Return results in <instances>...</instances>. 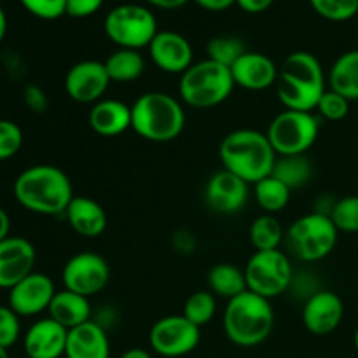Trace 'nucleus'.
Here are the masks:
<instances>
[{
    "instance_id": "14",
    "label": "nucleus",
    "mask_w": 358,
    "mask_h": 358,
    "mask_svg": "<svg viewBox=\"0 0 358 358\" xmlns=\"http://www.w3.org/2000/svg\"><path fill=\"white\" fill-rule=\"evenodd\" d=\"M56 292L55 282L48 275L34 271L9 290L7 306L20 317H35L49 310Z\"/></svg>"
},
{
    "instance_id": "47",
    "label": "nucleus",
    "mask_w": 358,
    "mask_h": 358,
    "mask_svg": "<svg viewBox=\"0 0 358 358\" xmlns=\"http://www.w3.org/2000/svg\"><path fill=\"white\" fill-rule=\"evenodd\" d=\"M0 358H9V352L6 348H0Z\"/></svg>"
},
{
    "instance_id": "21",
    "label": "nucleus",
    "mask_w": 358,
    "mask_h": 358,
    "mask_svg": "<svg viewBox=\"0 0 358 358\" xmlns=\"http://www.w3.org/2000/svg\"><path fill=\"white\" fill-rule=\"evenodd\" d=\"M66 358H108L110 341L98 322L90 320L79 327L69 331L66 339Z\"/></svg>"
},
{
    "instance_id": "30",
    "label": "nucleus",
    "mask_w": 358,
    "mask_h": 358,
    "mask_svg": "<svg viewBox=\"0 0 358 358\" xmlns=\"http://www.w3.org/2000/svg\"><path fill=\"white\" fill-rule=\"evenodd\" d=\"M248 236H250V243L254 245L255 252L278 250L280 245L285 240V233H283L280 220L269 213H262L252 222Z\"/></svg>"
},
{
    "instance_id": "11",
    "label": "nucleus",
    "mask_w": 358,
    "mask_h": 358,
    "mask_svg": "<svg viewBox=\"0 0 358 358\" xmlns=\"http://www.w3.org/2000/svg\"><path fill=\"white\" fill-rule=\"evenodd\" d=\"M201 341V329L189 322L184 315L163 317L152 325L149 332L150 348L161 357H185L198 348Z\"/></svg>"
},
{
    "instance_id": "8",
    "label": "nucleus",
    "mask_w": 358,
    "mask_h": 358,
    "mask_svg": "<svg viewBox=\"0 0 358 358\" xmlns=\"http://www.w3.org/2000/svg\"><path fill=\"white\" fill-rule=\"evenodd\" d=\"M103 31L121 49L140 51L149 48L159 30L152 10L136 3H122L105 16Z\"/></svg>"
},
{
    "instance_id": "18",
    "label": "nucleus",
    "mask_w": 358,
    "mask_h": 358,
    "mask_svg": "<svg viewBox=\"0 0 358 358\" xmlns=\"http://www.w3.org/2000/svg\"><path fill=\"white\" fill-rule=\"evenodd\" d=\"M147 49H149L154 65L161 72L182 76L194 63L191 42L177 31H157V35L152 38Z\"/></svg>"
},
{
    "instance_id": "42",
    "label": "nucleus",
    "mask_w": 358,
    "mask_h": 358,
    "mask_svg": "<svg viewBox=\"0 0 358 358\" xmlns=\"http://www.w3.org/2000/svg\"><path fill=\"white\" fill-rule=\"evenodd\" d=\"M196 6L201 9L210 10V13H220V10H227L236 3V0H192Z\"/></svg>"
},
{
    "instance_id": "46",
    "label": "nucleus",
    "mask_w": 358,
    "mask_h": 358,
    "mask_svg": "<svg viewBox=\"0 0 358 358\" xmlns=\"http://www.w3.org/2000/svg\"><path fill=\"white\" fill-rule=\"evenodd\" d=\"M6 34H7V16L6 13H3L2 7H0V42L3 41Z\"/></svg>"
},
{
    "instance_id": "45",
    "label": "nucleus",
    "mask_w": 358,
    "mask_h": 358,
    "mask_svg": "<svg viewBox=\"0 0 358 358\" xmlns=\"http://www.w3.org/2000/svg\"><path fill=\"white\" fill-rule=\"evenodd\" d=\"M119 358H152V357H150V353L147 352V350L131 348V350H128V352L122 353Z\"/></svg>"
},
{
    "instance_id": "27",
    "label": "nucleus",
    "mask_w": 358,
    "mask_h": 358,
    "mask_svg": "<svg viewBox=\"0 0 358 358\" xmlns=\"http://www.w3.org/2000/svg\"><path fill=\"white\" fill-rule=\"evenodd\" d=\"M103 63L112 83H133L145 72V59L140 55V51H135V49L119 48Z\"/></svg>"
},
{
    "instance_id": "44",
    "label": "nucleus",
    "mask_w": 358,
    "mask_h": 358,
    "mask_svg": "<svg viewBox=\"0 0 358 358\" xmlns=\"http://www.w3.org/2000/svg\"><path fill=\"white\" fill-rule=\"evenodd\" d=\"M10 220L9 215H7L6 210L0 206V241L6 240L7 236H10Z\"/></svg>"
},
{
    "instance_id": "34",
    "label": "nucleus",
    "mask_w": 358,
    "mask_h": 358,
    "mask_svg": "<svg viewBox=\"0 0 358 358\" xmlns=\"http://www.w3.org/2000/svg\"><path fill=\"white\" fill-rule=\"evenodd\" d=\"M339 233H358V196H346L334 203L329 215Z\"/></svg>"
},
{
    "instance_id": "2",
    "label": "nucleus",
    "mask_w": 358,
    "mask_h": 358,
    "mask_svg": "<svg viewBox=\"0 0 358 358\" xmlns=\"http://www.w3.org/2000/svg\"><path fill=\"white\" fill-rule=\"evenodd\" d=\"M327 90L324 66L311 52L296 51L280 65L276 93L287 110L315 112Z\"/></svg>"
},
{
    "instance_id": "20",
    "label": "nucleus",
    "mask_w": 358,
    "mask_h": 358,
    "mask_svg": "<svg viewBox=\"0 0 358 358\" xmlns=\"http://www.w3.org/2000/svg\"><path fill=\"white\" fill-rule=\"evenodd\" d=\"M69 331L52 318L35 322L24 334V353L28 358H62L65 357Z\"/></svg>"
},
{
    "instance_id": "32",
    "label": "nucleus",
    "mask_w": 358,
    "mask_h": 358,
    "mask_svg": "<svg viewBox=\"0 0 358 358\" xmlns=\"http://www.w3.org/2000/svg\"><path fill=\"white\" fill-rule=\"evenodd\" d=\"M217 311V301L215 296L208 290H198V292L191 294L184 304V317L199 329L203 325L210 324L215 317Z\"/></svg>"
},
{
    "instance_id": "29",
    "label": "nucleus",
    "mask_w": 358,
    "mask_h": 358,
    "mask_svg": "<svg viewBox=\"0 0 358 358\" xmlns=\"http://www.w3.org/2000/svg\"><path fill=\"white\" fill-rule=\"evenodd\" d=\"M313 168H311L310 159L304 154L299 156H278L273 166L271 175L282 180L290 191L299 189L310 182Z\"/></svg>"
},
{
    "instance_id": "36",
    "label": "nucleus",
    "mask_w": 358,
    "mask_h": 358,
    "mask_svg": "<svg viewBox=\"0 0 358 358\" xmlns=\"http://www.w3.org/2000/svg\"><path fill=\"white\" fill-rule=\"evenodd\" d=\"M315 112H318V115L327 119V121H343L350 112V101L336 91L327 90L322 100L318 101V107Z\"/></svg>"
},
{
    "instance_id": "10",
    "label": "nucleus",
    "mask_w": 358,
    "mask_h": 358,
    "mask_svg": "<svg viewBox=\"0 0 358 358\" xmlns=\"http://www.w3.org/2000/svg\"><path fill=\"white\" fill-rule=\"evenodd\" d=\"M245 278L250 292L266 297L282 296L292 287L294 269L289 255L285 252L266 250L255 252L245 266Z\"/></svg>"
},
{
    "instance_id": "23",
    "label": "nucleus",
    "mask_w": 358,
    "mask_h": 358,
    "mask_svg": "<svg viewBox=\"0 0 358 358\" xmlns=\"http://www.w3.org/2000/svg\"><path fill=\"white\" fill-rule=\"evenodd\" d=\"M70 227L83 238H98L107 229V212L87 196H73L65 212Z\"/></svg>"
},
{
    "instance_id": "4",
    "label": "nucleus",
    "mask_w": 358,
    "mask_h": 358,
    "mask_svg": "<svg viewBox=\"0 0 358 358\" xmlns=\"http://www.w3.org/2000/svg\"><path fill=\"white\" fill-rule=\"evenodd\" d=\"M184 128L185 110L171 94L150 91L131 105V129L147 142H171L180 136Z\"/></svg>"
},
{
    "instance_id": "6",
    "label": "nucleus",
    "mask_w": 358,
    "mask_h": 358,
    "mask_svg": "<svg viewBox=\"0 0 358 358\" xmlns=\"http://www.w3.org/2000/svg\"><path fill=\"white\" fill-rule=\"evenodd\" d=\"M234 86L236 84L231 69L206 58L203 62L192 63L182 73L178 93L185 105L205 110L224 103L231 96Z\"/></svg>"
},
{
    "instance_id": "39",
    "label": "nucleus",
    "mask_w": 358,
    "mask_h": 358,
    "mask_svg": "<svg viewBox=\"0 0 358 358\" xmlns=\"http://www.w3.org/2000/svg\"><path fill=\"white\" fill-rule=\"evenodd\" d=\"M103 0H66V16L90 17L101 9Z\"/></svg>"
},
{
    "instance_id": "1",
    "label": "nucleus",
    "mask_w": 358,
    "mask_h": 358,
    "mask_svg": "<svg viewBox=\"0 0 358 358\" xmlns=\"http://www.w3.org/2000/svg\"><path fill=\"white\" fill-rule=\"evenodd\" d=\"M14 198L28 212L38 215H65L73 199L72 180L52 164H34L14 180Z\"/></svg>"
},
{
    "instance_id": "48",
    "label": "nucleus",
    "mask_w": 358,
    "mask_h": 358,
    "mask_svg": "<svg viewBox=\"0 0 358 358\" xmlns=\"http://www.w3.org/2000/svg\"><path fill=\"white\" fill-rule=\"evenodd\" d=\"M353 345H355V348H357V352H358V327H357V331H355V336H353Z\"/></svg>"
},
{
    "instance_id": "28",
    "label": "nucleus",
    "mask_w": 358,
    "mask_h": 358,
    "mask_svg": "<svg viewBox=\"0 0 358 358\" xmlns=\"http://www.w3.org/2000/svg\"><path fill=\"white\" fill-rule=\"evenodd\" d=\"M254 196L257 205L264 210V213L275 215V213H280L287 208L292 191L282 180L269 175V177L254 184Z\"/></svg>"
},
{
    "instance_id": "33",
    "label": "nucleus",
    "mask_w": 358,
    "mask_h": 358,
    "mask_svg": "<svg viewBox=\"0 0 358 358\" xmlns=\"http://www.w3.org/2000/svg\"><path fill=\"white\" fill-rule=\"evenodd\" d=\"M311 7L324 20L343 23L358 14V0H310Z\"/></svg>"
},
{
    "instance_id": "12",
    "label": "nucleus",
    "mask_w": 358,
    "mask_h": 358,
    "mask_svg": "<svg viewBox=\"0 0 358 358\" xmlns=\"http://www.w3.org/2000/svg\"><path fill=\"white\" fill-rule=\"evenodd\" d=\"M62 280L66 290L84 297H93L110 282V266L101 255L80 252L65 262Z\"/></svg>"
},
{
    "instance_id": "7",
    "label": "nucleus",
    "mask_w": 358,
    "mask_h": 358,
    "mask_svg": "<svg viewBox=\"0 0 358 358\" xmlns=\"http://www.w3.org/2000/svg\"><path fill=\"white\" fill-rule=\"evenodd\" d=\"M338 238L339 231L331 217L320 212L299 217L285 233L287 247L303 262H317L331 255Z\"/></svg>"
},
{
    "instance_id": "16",
    "label": "nucleus",
    "mask_w": 358,
    "mask_h": 358,
    "mask_svg": "<svg viewBox=\"0 0 358 358\" xmlns=\"http://www.w3.org/2000/svg\"><path fill=\"white\" fill-rule=\"evenodd\" d=\"M37 252L21 236H7L0 241V289L10 290L16 283L34 273Z\"/></svg>"
},
{
    "instance_id": "9",
    "label": "nucleus",
    "mask_w": 358,
    "mask_h": 358,
    "mask_svg": "<svg viewBox=\"0 0 358 358\" xmlns=\"http://www.w3.org/2000/svg\"><path fill=\"white\" fill-rule=\"evenodd\" d=\"M320 133V119L315 112L283 110L268 128V138L276 156L306 154L317 142Z\"/></svg>"
},
{
    "instance_id": "13",
    "label": "nucleus",
    "mask_w": 358,
    "mask_h": 358,
    "mask_svg": "<svg viewBox=\"0 0 358 358\" xmlns=\"http://www.w3.org/2000/svg\"><path fill=\"white\" fill-rule=\"evenodd\" d=\"M110 77L103 62L84 59L66 72L65 91L77 103H96L107 93Z\"/></svg>"
},
{
    "instance_id": "19",
    "label": "nucleus",
    "mask_w": 358,
    "mask_h": 358,
    "mask_svg": "<svg viewBox=\"0 0 358 358\" xmlns=\"http://www.w3.org/2000/svg\"><path fill=\"white\" fill-rule=\"evenodd\" d=\"M278 70L269 56L257 51H247L231 66L234 84L247 91H264L276 86Z\"/></svg>"
},
{
    "instance_id": "38",
    "label": "nucleus",
    "mask_w": 358,
    "mask_h": 358,
    "mask_svg": "<svg viewBox=\"0 0 358 358\" xmlns=\"http://www.w3.org/2000/svg\"><path fill=\"white\" fill-rule=\"evenodd\" d=\"M20 315L9 306H0V348L9 350L20 339Z\"/></svg>"
},
{
    "instance_id": "40",
    "label": "nucleus",
    "mask_w": 358,
    "mask_h": 358,
    "mask_svg": "<svg viewBox=\"0 0 358 358\" xmlns=\"http://www.w3.org/2000/svg\"><path fill=\"white\" fill-rule=\"evenodd\" d=\"M24 103L31 112H37V114H44L49 107L48 96L38 86H28L24 90Z\"/></svg>"
},
{
    "instance_id": "35",
    "label": "nucleus",
    "mask_w": 358,
    "mask_h": 358,
    "mask_svg": "<svg viewBox=\"0 0 358 358\" xmlns=\"http://www.w3.org/2000/svg\"><path fill=\"white\" fill-rule=\"evenodd\" d=\"M23 147V131L9 119H0V161L10 159Z\"/></svg>"
},
{
    "instance_id": "37",
    "label": "nucleus",
    "mask_w": 358,
    "mask_h": 358,
    "mask_svg": "<svg viewBox=\"0 0 358 358\" xmlns=\"http://www.w3.org/2000/svg\"><path fill=\"white\" fill-rule=\"evenodd\" d=\"M21 6L38 20H58L66 14V0H20Z\"/></svg>"
},
{
    "instance_id": "5",
    "label": "nucleus",
    "mask_w": 358,
    "mask_h": 358,
    "mask_svg": "<svg viewBox=\"0 0 358 358\" xmlns=\"http://www.w3.org/2000/svg\"><path fill=\"white\" fill-rule=\"evenodd\" d=\"M275 327V311L266 297L257 294H240L227 301L224 311V332L233 345L254 348L262 345Z\"/></svg>"
},
{
    "instance_id": "41",
    "label": "nucleus",
    "mask_w": 358,
    "mask_h": 358,
    "mask_svg": "<svg viewBox=\"0 0 358 358\" xmlns=\"http://www.w3.org/2000/svg\"><path fill=\"white\" fill-rule=\"evenodd\" d=\"M273 2H275V0H236L238 7L248 14L264 13L266 9H269V7L273 6Z\"/></svg>"
},
{
    "instance_id": "17",
    "label": "nucleus",
    "mask_w": 358,
    "mask_h": 358,
    "mask_svg": "<svg viewBox=\"0 0 358 358\" xmlns=\"http://www.w3.org/2000/svg\"><path fill=\"white\" fill-rule=\"evenodd\" d=\"M343 317V299L331 290H317L304 303L303 324L315 336L332 334L341 325Z\"/></svg>"
},
{
    "instance_id": "22",
    "label": "nucleus",
    "mask_w": 358,
    "mask_h": 358,
    "mask_svg": "<svg viewBox=\"0 0 358 358\" xmlns=\"http://www.w3.org/2000/svg\"><path fill=\"white\" fill-rule=\"evenodd\" d=\"M90 128L96 135L119 136L131 129V107L121 100H100L91 107L87 115Z\"/></svg>"
},
{
    "instance_id": "3",
    "label": "nucleus",
    "mask_w": 358,
    "mask_h": 358,
    "mask_svg": "<svg viewBox=\"0 0 358 358\" xmlns=\"http://www.w3.org/2000/svg\"><path fill=\"white\" fill-rule=\"evenodd\" d=\"M219 157L224 170L254 185L271 175L278 156L266 133L243 128L224 136L219 147Z\"/></svg>"
},
{
    "instance_id": "15",
    "label": "nucleus",
    "mask_w": 358,
    "mask_h": 358,
    "mask_svg": "<svg viewBox=\"0 0 358 358\" xmlns=\"http://www.w3.org/2000/svg\"><path fill=\"white\" fill-rule=\"evenodd\" d=\"M248 194H250V184L224 168L208 178L205 187L206 205L220 215H233L241 212L247 205Z\"/></svg>"
},
{
    "instance_id": "25",
    "label": "nucleus",
    "mask_w": 358,
    "mask_h": 358,
    "mask_svg": "<svg viewBox=\"0 0 358 358\" xmlns=\"http://www.w3.org/2000/svg\"><path fill=\"white\" fill-rule=\"evenodd\" d=\"M329 90L348 101H358V49L346 51L332 63L327 76Z\"/></svg>"
},
{
    "instance_id": "26",
    "label": "nucleus",
    "mask_w": 358,
    "mask_h": 358,
    "mask_svg": "<svg viewBox=\"0 0 358 358\" xmlns=\"http://www.w3.org/2000/svg\"><path fill=\"white\" fill-rule=\"evenodd\" d=\"M208 287L210 292L222 299H234L240 294L247 292V278L243 269L236 268L229 262H219L208 271Z\"/></svg>"
},
{
    "instance_id": "24",
    "label": "nucleus",
    "mask_w": 358,
    "mask_h": 358,
    "mask_svg": "<svg viewBox=\"0 0 358 358\" xmlns=\"http://www.w3.org/2000/svg\"><path fill=\"white\" fill-rule=\"evenodd\" d=\"M49 318L58 322L59 325L72 331L79 325L91 320V304L90 297H84L72 290H59L55 294L51 304H49Z\"/></svg>"
},
{
    "instance_id": "31",
    "label": "nucleus",
    "mask_w": 358,
    "mask_h": 358,
    "mask_svg": "<svg viewBox=\"0 0 358 358\" xmlns=\"http://www.w3.org/2000/svg\"><path fill=\"white\" fill-rule=\"evenodd\" d=\"M245 52H247V48H245L243 41L233 37V35H219V37L210 38V42L206 44L208 59L220 63L227 69H231Z\"/></svg>"
},
{
    "instance_id": "43",
    "label": "nucleus",
    "mask_w": 358,
    "mask_h": 358,
    "mask_svg": "<svg viewBox=\"0 0 358 358\" xmlns=\"http://www.w3.org/2000/svg\"><path fill=\"white\" fill-rule=\"evenodd\" d=\"M145 2L154 7H159V9L173 10V9H180V7L185 6L189 0H145Z\"/></svg>"
}]
</instances>
